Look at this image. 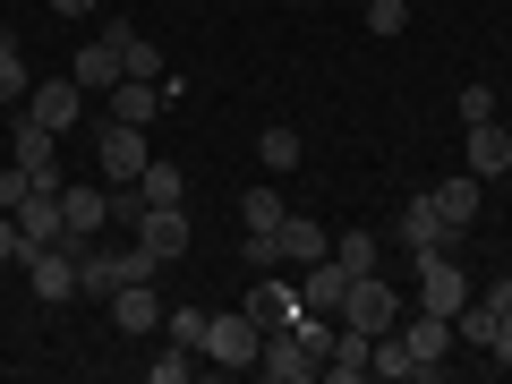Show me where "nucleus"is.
<instances>
[{
  "label": "nucleus",
  "mask_w": 512,
  "mask_h": 384,
  "mask_svg": "<svg viewBox=\"0 0 512 384\" xmlns=\"http://www.w3.org/2000/svg\"><path fill=\"white\" fill-rule=\"evenodd\" d=\"M94 163H103V188H137V171L154 163V154H146V128L103 120V128H94Z\"/></svg>",
  "instance_id": "obj_1"
},
{
  "label": "nucleus",
  "mask_w": 512,
  "mask_h": 384,
  "mask_svg": "<svg viewBox=\"0 0 512 384\" xmlns=\"http://www.w3.org/2000/svg\"><path fill=\"white\" fill-rule=\"evenodd\" d=\"M410 265H419V308H427V316H461V308H470V274H461L453 248L410 256Z\"/></svg>",
  "instance_id": "obj_2"
},
{
  "label": "nucleus",
  "mask_w": 512,
  "mask_h": 384,
  "mask_svg": "<svg viewBox=\"0 0 512 384\" xmlns=\"http://www.w3.org/2000/svg\"><path fill=\"white\" fill-rule=\"evenodd\" d=\"M393 248L402 256H436V248H461V231L436 214V197H410L402 214H393Z\"/></svg>",
  "instance_id": "obj_3"
},
{
  "label": "nucleus",
  "mask_w": 512,
  "mask_h": 384,
  "mask_svg": "<svg viewBox=\"0 0 512 384\" xmlns=\"http://www.w3.org/2000/svg\"><path fill=\"white\" fill-rule=\"evenodd\" d=\"M342 325H359V333H393L402 325V291L384 274H359L350 282V299H342Z\"/></svg>",
  "instance_id": "obj_4"
},
{
  "label": "nucleus",
  "mask_w": 512,
  "mask_h": 384,
  "mask_svg": "<svg viewBox=\"0 0 512 384\" xmlns=\"http://www.w3.org/2000/svg\"><path fill=\"white\" fill-rule=\"evenodd\" d=\"M256 350H265V325L239 308V316H214V325H205V350H197V359H214V367H256Z\"/></svg>",
  "instance_id": "obj_5"
},
{
  "label": "nucleus",
  "mask_w": 512,
  "mask_h": 384,
  "mask_svg": "<svg viewBox=\"0 0 512 384\" xmlns=\"http://www.w3.org/2000/svg\"><path fill=\"white\" fill-rule=\"evenodd\" d=\"M26 291H35L43 308H69V299H77V256L60 248V239H52V248H26Z\"/></svg>",
  "instance_id": "obj_6"
},
{
  "label": "nucleus",
  "mask_w": 512,
  "mask_h": 384,
  "mask_svg": "<svg viewBox=\"0 0 512 384\" xmlns=\"http://www.w3.org/2000/svg\"><path fill=\"white\" fill-rule=\"evenodd\" d=\"M342 299H350L342 256H316V265H299V291H291V308H299V316H342Z\"/></svg>",
  "instance_id": "obj_7"
},
{
  "label": "nucleus",
  "mask_w": 512,
  "mask_h": 384,
  "mask_svg": "<svg viewBox=\"0 0 512 384\" xmlns=\"http://www.w3.org/2000/svg\"><path fill=\"white\" fill-rule=\"evenodd\" d=\"M18 111H26V120H43L52 137H69V128L86 120V86H77V77H52V86H35Z\"/></svg>",
  "instance_id": "obj_8"
},
{
  "label": "nucleus",
  "mask_w": 512,
  "mask_h": 384,
  "mask_svg": "<svg viewBox=\"0 0 512 384\" xmlns=\"http://www.w3.org/2000/svg\"><path fill=\"white\" fill-rule=\"evenodd\" d=\"M402 342H410V359H419V376H444V359H453V316L402 308Z\"/></svg>",
  "instance_id": "obj_9"
},
{
  "label": "nucleus",
  "mask_w": 512,
  "mask_h": 384,
  "mask_svg": "<svg viewBox=\"0 0 512 384\" xmlns=\"http://www.w3.org/2000/svg\"><path fill=\"white\" fill-rule=\"evenodd\" d=\"M9 163H26L35 171V188H60V137L43 120H26L18 111V137H9Z\"/></svg>",
  "instance_id": "obj_10"
},
{
  "label": "nucleus",
  "mask_w": 512,
  "mask_h": 384,
  "mask_svg": "<svg viewBox=\"0 0 512 384\" xmlns=\"http://www.w3.org/2000/svg\"><path fill=\"white\" fill-rule=\"evenodd\" d=\"M461 171H478V180H504V171H512L504 120H470V137H461Z\"/></svg>",
  "instance_id": "obj_11"
},
{
  "label": "nucleus",
  "mask_w": 512,
  "mask_h": 384,
  "mask_svg": "<svg viewBox=\"0 0 512 384\" xmlns=\"http://www.w3.org/2000/svg\"><path fill=\"white\" fill-rule=\"evenodd\" d=\"M60 231L103 239L111 231V188H60Z\"/></svg>",
  "instance_id": "obj_12"
},
{
  "label": "nucleus",
  "mask_w": 512,
  "mask_h": 384,
  "mask_svg": "<svg viewBox=\"0 0 512 384\" xmlns=\"http://www.w3.org/2000/svg\"><path fill=\"white\" fill-rule=\"evenodd\" d=\"M137 239H146V248L163 256V265H180V256H188V205H146Z\"/></svg>",
  "instance_id": "obj_13"
},
{
  "label": "nucleus",
  "mask_w": 512,
  "mask_h": 384,
  "mask_svg": "<svg viewBox=\"0 0 512 384\" xmlns=\"http://www.w3.org/2000/svg\"><path fill=\"white\" fill-rule=\"evenodd\" d=\"M367 350H376V333L333 325V333H325V376H333V384H359V376H367Z\"/></svg>",
  "instance_id": "obj_14"
},
{
  "label": "nucleus",
  "mask_w": 512,
  "mask_h": 384,
  "mask_svg": "<svg viewBox=\"0 0 512 384\" xmlns=\"http://www.w3.org/2000/svg\"><path fill=\"white\" fill-rule=\"evenodd\" d=\"M154 111H163V77H120V86H111V120L154 128Z\"/></svg>",
  "instance_id": "obj_15"
},
{
  "label": "nucleus",
  "mask_w": 512,
  "mask_h": 384,
  "mask_svg": "<svg viewBox=\"0 0 512 384\" xmlns=\"http://www.w3.org/2000/svg\"><path fill=\"white\" fill-rule=\"evenodd\" d=\"M111 325H120V333H154V325H163L154 282H120V291H111Z\"/></svg>",
  "instance_id": "obj_16"
},
{
  "label": "nucleus",
  "mask_w": 512,
  "mask_h": 384,
  "mask_svg": "<svg viewBox=\"0 0 512 384\" xmlns=\"http://www.w3.org/2000/svg\"><path fill=\"white\" fill-rule=\"evenodd\" d=\"M274 248H282V265H316V256H333V239H325V222H308V214H282Z\"/></svg>",
  "instance_id": "obj_17"
},
{
  "label": "nucleus",
  "mask_w": 512,
  "mask_h": 384,
  "mask_svg": "<svg viewBox=\"0 0 512 384\" xmlns=\"http://www.w3.org/2000/svg\"><path fill=\"white\" fill-rule=\"evenodd\" d=\"M367 376H376V384H419V359H410L402 325H393V333H376V350H367Z\"/></svg>",
  "instance_id": "obj_18"
},
{
  "label": "nucleus",
  "mask_w": 512,
  "mask_h": 384,
  "mask_svg": "<svg viewBox=\"0 0 512 384\" xmlns=\"http://www.w3.org/2000/svg\"><path fill=\"white\" fill-rule=\"evenodd\" d=\"M69 77H77L86 94H111V86L128 77V69H120V43H103V35H94L86 52H77V69H69Z\"/></svg>",
  "instance_id": "obj_19"
},
{
  "label": "nucleus",
  "mask_w": 512,
  "mask_h": 384,
  "mask_svg": "<svg viewBox=\"0 0 512 384\" xmlns=\"http://www.w3.org/2000/svg\"><path fill=\"white\" fill-rule=\"evenodd\" d=\"M18 239L26 248H52L60 239V188H35V197L18 205Z\"/></svg>",
  "instance_id": "obj_20"
},
{
  "label": "nucleus",
  "mask_w": 512,
  "mask_h": 384,
  "mask_svg": "<svg viewBox=\"0 0 512 384\" xmlns=\"http://www.w3.org/2000/svg\"><path fill=\"white\" fill-rule=\"evenodd\" d=\"M478 188H487V180H478V171H461V180L427 188V197H436V214L453 222V231H470V222H478Z\"/></svg>",
  "instance_id": "obj_21"
},
{
  "label": "nucleus",
  "mask_w": 512,
  "mask_h": 384,
  "mask_svg": "<svg viewBox=\"0 0 512 384\" xmlns=\"http://www.w3.org/2000/svg\"><path fill=\"white\" fill-rule=\"evenodd\" d=\"M333 256H342L350 282H359V274H384V239H376V231H342V239H333Z\"/></svg>",
  "instance_id": "obj_22"
},
{
  "label": "nucleus",
  "mask_w": 512,
  "mask_h": 384,
  "mask_svg": "<svg viewBox=\"0 0 512 384\" xmlns=\"http://www.w3.org/2000/svg\"><path fill=\"white\" fill-rule=\"evenodd\" d=\"M137 197H146V205H188V180H180V163H163V154H154V163L137 171Z\"/></svg>",
  "instance_id": "obj_23"
},
{
  "label": "nucleus",
  "mask_w": 512,
  "mask_h": 384,
  "mask_svg": "<svg viewBox=\"0 0 512 384\" xmlns=\"http://www.w3.org/2000/svg\"><path fill=\"white\" fill-rule=\"evenodd\" d=\"M256 163H265V171H299V163H308V154H299V128H265V137H256Z\"/></svg>",
  "instance_id": "obj_24"
},
{
  "label": "nucleus",
  "mask_w": 512,
  "mask_h": 384,
  "mask_svg": "<svg viewBox=\"0 0 512 384\" xmlns=\"http://www.w3.org/2000/svg\"><path fill=\"white\" fill-rule=\"evenodd\" d=\"M282 214H291V205H282L274 188H248V197H239V222H248V231H282Z\"/></svg>",
  "instance_id": "obj_25"
},
{
  "label": "nucleus",
  "mask_w": 512,
  "mask_h": 384,
  "mask_svg": "<svg viewBox=\"0 0 512 384\" xmlns=\"http://www.w3.org/2000/svg\"><path fill=\"white\" fill-rule=\"evenodd\" d=\"M120 69L128 77H163V43H146L137 26H128V35H120Z\"/></svg>",
  "instance_id": "obj_26"
},
{
  "label": "nucleus",
  "mask_w": 512,
  "mask_h": 384,
  "mask_svg": "<svg viewBox=\"0 0 512 384\" xmlns=\"http://www.w3.org/2000/svg\"><path fill=\"white\" fill-rule=\"evenodd\" d=\"M205 325H214L205 308H163V333H171L180 350H205Z\"/></svg>",
  "instance_id": "obj_27"
},
{
  "label": "nucleus",
  "mask_w": 512,
  "mask_h": 384,
  "mask_svg": "<svg viewBox=\"0 0 512 384\" xmlns=\"http://www.w3.org/2000/svg\"><path fill=\"white\" fill-rule=\"evenodd\" d=\"M26 94H35V77H26L18 43H0V103H26Z\"/></svg>",
  "instance_id": "obj_28"
},
{
  "label": "nucleus",
  "mask_w": 512,
  "mask_h": 384,
  "mask_svg": "<svg viewBox=\"0 0 512 384\" xmlns=\"http://www.w3.org/2000/svg\"><path fill=\"white\" fill-rule=\"evenodd\" d=\"M26 197H35V171H26V163H0V214H18Z\"/></svg>",
  "instance_id": "obj_29"
},
{
  "label": "nucleus",
  "mask_w": 512,
  "mask_h": 384,
  "mask_svg": "<svg viewBox=\"0 0 512 384\" xmlns=\"http://www.w3.org/2000/svg\"><path fill=\"white\" fill-rule=\"evenodd\" d=\"M470 120H504V111H495V94H487V86H461V128H470Z\"/></svg>",
  "instance_id": "obj_30"
},
{
  "label": "nucleus",
  "mask_w": 512,
  "mask_h": 384,
  "mask_svg": "<svg viewBox=\"0 0 512 384\" xmlns=\"http://www.w3.org/2000/svg\"><path fill=\"white\" fill-rule=\"evenodd\" d=\"M188 359H197V350H180V342H171V359H154L146 376H154V384H180V376H188Z\"/></svg>",
  "instance_id": "obj_31"
},
{
  "label": "nucleus",
  "mask_w": 512,
  "mask_h": 384,
  "mask_svg": "<svg viewBox=\"0 0 512 384\" xmlns=\"http://www.w3.org/2000/svg\"><path fill=\"white\" fill-rule=\"evenodd\" d=\"M0 265H26V239H18V214H0Z\"/></svg>",
  "instance_id": "obj_32"
},
{
  "label": "nucleus",
  "mask_w": 512,
  "mask_h": 384,
  "mask_svg": "<svg viewBox=\"0 0 512 384\" xmlns=\"http://www.w3.org/2000/svg\"><path fill=\"white\" fill-rule=\"evenodd\" d=\"M52 9L60 18H94V0H52Z\"/></svg>",
  "instance_id": "obj_33"
},
{
  "label": "nucleus",
  "mask_w": 512,
  "mask_h": 384,
  "mask_svg": "<svg viewBox=\"0 0 512 384\" xmlns=\"http://www.w3.org/2000/svg\"><path fill=\"white\" fill-rule=\"evenodd\" d=\"M495 367H512V325H504V333H495Z\"/></svg>",
  "instance_id": "obj_34"
},
{
  "label": "nucleus",
  "mask_w": 512,
  "mask_h": 384,
  "mask_svg": "<svg viewBox=\"0 0 512 384\" xmlns=\"http://www.w3.org/2000/svg\"><path fill=\"white\" fill-rule=\"evenodd\" d=\"M504 137H512V111H504Z\"/></svg>",
  "instance_id": "obj_35"
},
{
  "label": "nucleus",
  "mask_w": 512,
  "mask_h": 384,
  "mask_svg": "<svg viewBox=\"0 0 512 384\" xmlns=\"http://www.w3.org/2000/svg\"><path fill=\"white\" fill-rule=\"evenodd\" d=\"M0 43H9V35H0Z\"/></svg>",
  "instance_id": "obj_36"
}]
</instances>
